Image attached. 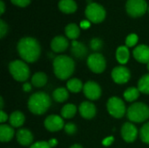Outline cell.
Wrapping results in <instances>:
<instances>
[{"instance_id": "1", "label": "cell", "mask_w": 149, "mask_h": 148, "mask_svg": "<svg viewBox=\"0 0 149 148\" xmlns=\"http://www.w3.org/2000/svg\"><path fill=\"white\" fill-rule=\"evenodd\" d=\"M19 56L27 63L37 61L41 53V47L37 39L31 37L21 38L17 45Z\"/></svg>"}, {"instance_id": "2", "label": "cell", "mask_w": 149, "mask_h": 148, "mask_svg": "<svg viewBox=\"0 0 149 148\" xmlns=\"http://www.w3.org/2000/svg\"><path fill=\"white\" fill-rule=\"evenodd\" d=\"M75 69L74 60L66 55H59L53 59V72L55 76L61 79L65 80L69 79Z\"/></svg>"}, {"instance_id": "3", "label": "cell", "mask_w": 149, "mask_h": 148, "mask_svg": "<svg viewBox=\"0 0 149 148\" xmlns=\"http://www.w3.org/2000/svg\"><path fill=\"white\" fill-rule=\"evenodd\" d=\"M52 104L48 94L43 92L33 93L28 100V109L35 115H42L50 108Z\"/></svg>"}, {"instance_id": "4", "label": "cell", "mask_w": 149, "mask_h": 148, "mask_svg": "<svg viewBox=\"0 0 149 148\" xmlns=\"http://www.w3.org/2000/svg\"><path fill=\"white\" fill-rule=\"evenodd\" d=\"M128 120L134 123H142L149 119V106L142 102L134 103L127 111Z\"/></svg>"}, {"instance_id": "5", "label": "cell", "mask_w": 149, "mask_h": 148, "mask_svg": "<svg viewBox=\"0 0 149 148\" xmlns=\"http://www.w3.org/2000/svg\"><path fill=\"white\" fill-rule=\"evenodd\" d=\"M9 71L13 79L18 82H24L30 77V68L22 60H14L9 64Z\"/></svg>"}, {"instance_id": "6", "label": "cell", "mask_w": 149, "mask_h": 148, "mask_svg": "<svg viewBox=\"0 0 149 148\" xmlns=\"http://www.w3.org/2000/svg\"><path fill=\"white\" fill-rule=\"evenodd\" d=\"M85 14L89 21L94 24H98L102 22L106 18L107 12L105 8L101 4L97 3H91L87 4Z\"/></svg>"}, {"instance_id": "7", "label": "cell", "mask_w": 149, "mask_h": 148, "mask_svg": "<svg viewBox=\"0 0 149 148\" xmlns=\"http://www.w3.org/2000/svg\"><path fill=\"white\" fill-rule=\"evenodd\" d=\"M107 108L110 115L113 118L120 119L126 114V105L124 101L118 97H111L107 103Z\"/></svg>"}, {"instance_id": "8", "label": "cell", "mask_w": 149, "mask_h": 148, "mask_svg": "<svg viewBox=\"0 0 149 148\" xmlns=\"http://www.w3.org/2000/svg\"><path fill=\"white\" fill-rule=\"evenodd\" d=\"M126 10L132 17H138L144 15L148 7L146 0H127Z\"/></svg>"}, {"instance_id": "9", "label": "cell", "mask_w": 149, "mask_h": 148, "mask_svg": "<svg viewBox=\"0 0 149 148\" xmlns=\"http://www.w3.org/2000/svg\"><path fill=\"white\" fill-rule=\"evenodd\" d=\"M87 65L89 69L94 73H102L107 67V61L105 57L99 52H94L88 56Z\"/></svg>"}, {"instance_id": "10", "label": "cell", "mask_w": 149, "mask_h": 148, "mask_svg": "<svg viewBox=\"0 0 149 148\" xmlns=\"http://www.w3.org/2000/svg\"><path fill=\"white\" fill-rule=\"evenodd\" d=\"M111 75L113 80L119 85L127 83L131 78V72L129 69L124 65H119L113 68Z\"/></svg>"}, {"instance_id": "11", "label": "cell", "mask_w": 149, "mask_h": 148, "mask_svg": "<svg viewBox=\"0 0 149 148\" xmlns=\"http://www.w3.org/2000/svg\"><path fill=\"white\" fill-rule=\"evenodd\" d=\"M85 96L90 100H97L101 96V88L100 85L94 81H87L83 87Z\"/></svg>"}, {"instance_id": "12", "label": "cell", "mask_w": 149, "mask_h": 148, "mask_svg": "<svg viewBox=\"0 0 149 148\" xmlns=\"http://www.w3.org/2000/svg\"><path fill=\"white\" fill-rule=\"evenodd\" d=\"M120 133L122 136V139L127 142V143H132L134 142L135 140L137 139L138 136V129L137 127L131 122H126L123 124Z\"/></svg>"}, {"instance_id": "13", "label": "cell", "mask_w": 149, "mask_h": 148, "mask_svg": "<svg viewBox=\"0 0 149 148\" xmlns=\"http://www.w3.org/2000/svg\"><path fill=\"white\" fill-rule=\"evenodd\" d=\"M45 127L50 132H58L65 127V123L63 119L58 115H49L46 117L44 122Z\"/></svg>"}, {"instance_id": "14", "label": "cell", "mask_w": 149, "mask_h": 148, "mask_svg": "<svg viewBox=\"0 0 149 148\" xmlns=\"http://www.w3.org/2000/svg\"><path fill=\"white\" fill-rule=\"evenodd\" d=\"M134 58L141 64L149 63V46L147 44H140L136 46L133 51Z\"/></svg>"}, {"instance_id": "15", "label": "cell", "mask_w": 149, "mask_h": 148, "mask_svg": "<svg viewBox=\"0 0 149 148\" xmlns=\"http://www.w3.org/2000/svg\"><path fill=\"white\" fill-rule=\"evenodd\" d=\"M79 111L80 115L86 120H91L96 115V106L90 101H84L79 105Z\"/></svg>"}, {"instance_id": "16", "label": "cell", "mask_w": 149, "mask_h": 148, "mask_svg": "<svg viewBox=\"0 0 149 148\" xmlns=\"http://www.w3.org/2000/svg\"><path fill=\"white\" fill-rule=\"evenodd\" d=\"M69 46V41L63 36H57L53 38L51 42V48L54 52H63Z\"/></svg>"}, {"instance_id": "17", "label": "cell", "mask_w": 149, "mask_h": 148, "mask_svg": "<svg viewBox=\"0 0 149 148\" xmlns=\"http://www.w3.org/2000/svg\"><path fill=\"white\" fill-rule=\"evenodd\" d=\"M16 137L17 142L24 147L30 146L33 141V135L31 132L29 131L28 129H24V128L19 129L16 133Z\"/></svg>"}, {"instance_id": "18", "label": "cell", "mask_w": 149, "mask_h": 148, "mask_svg": "<svg viewBox=\"0 0 149 148\" xmlns=\"http://www.w3.org/2000/svg\"><path fill=\"white\" fill-rule=\"evenodd\" d=\"M71 52L76 58L82 59L87 55L88 50H87V47L83 43L73 40L72 42Z\"/></svg>"}, {"instance_id": "19", "label": "cell", "mask_w": 149, "mask_h": 148, "mask_svg": "<svg viewBox=\"0 0 149 148\" xmlns=\"http://www.w3.org/2000/svg\"><path fill=\"white\" fill-rule=\"evenodd\" d=\"M25 117L22 112L15 111L9 117V122L13 128H18L22 126L24 123Z\"/></svg>"}, {"instance_id": "20", "label": "cell", "mask_w": 149, "mask_h": 148, "mask_svg": "<svg viewBox=\"0 0 149 148\" xmlns=\"http://www.w3.org/2000/svg\"><path fill=\"white\" fill-rule=\"evenodd\" d=\"M14 128L11 126L2 124L0 126V140L2 142H9L14 137Z\"/></svg>"}, {"instance_id": "21", "label": "cell", "mask_w": 149, "mask_h": 148, "mask_svg": "<svg viewBox=\"0 0 149 148\" xmlns=\"http://www.w3.org/2000/svg\"><path fill=\"white\" fill-rule=\"evenodd\" d=\"M59 10L66 14H71L76 11L78 6L74 0H60L58 2Z\"/></svg>"}, {"instance_id": "22", "label": "cell", "mask_w": 149, "mask_h": 148, "mask_svg": "<svg viewBox=\"0 0 149 148\" xmlns=\"http://www.w3.org/2000/svg\"><path fill=\"white\" fill-rule=\"evenodd\" d=\"M129 57H130V53H129V50H128L127 46L121 45L117 48L116 59L120 64H121V65L127 64L129 60Z\"/></svg>"}, {"instance_id": "23", "label": "cell", "mask_w": 149, "mask_h": 148, "mask_svg": "<svg viewBox=\"0 0 149 148\" xmlns=\"http://www.w3.org/2000/svg\"><path fill=\"white\" fill-rule=\"evenodd\" d=\"M65 35L67 36V38L73 41L79 38V36L80 34V30H79V27L76 24L72 23L65 26Z\"/></svg>"}, {"instance_id": "24", "label": "cell", "mask_w": 149, "mask_h": 148, "mask_svg": "<svg viewBox=\"0 0 149 148\" xmlns=\"http://www.w3.org/2000/svg\"><path fill=\"white\" fill-rule=\"evenodd\" d=\"M67 90L72 93H78L83 90L84 85L79 79H70L66 84Z\"/></svg>"}, {"instance_id": "25", "label": "cell", "mask_w": 149, "mask_h": 148, "mask_svg": "<svg viewBox=\"0 0 149 148\" xmlns=\"http://www.w3.org/2000/svg\"><path fill=\"white\" fill-rule=\"evenodd\" d=\"M47 76L45 72H36L32 78H31V84L35 86V87H43L44 85H46L47 83Z\"/></svg>"}, {"instance_id": "26", "label": "cell", "mask_w": 149, "mask_h": 148, "mask_svg": "<svg viewBox=\"0 0 149 148\" xmlns=\"http://www.w3.org/2000/svg\"><path fill=\"white\" fill-rule=\"evenodd\" d=\"M52 97L54 99L55 101L58 102V103H62V102H65L68 97H69V91L64 87H59V88H57L53 93H52Z\"/></svg>"}, {"instance_id": "27", "label": "cell", "mask_w": 149, "mask_h": 148, "mask_svg": "<svg viewBox=\"0 0 149 148\" xmlns=\"http://www.w3.org/2000/svg\"><path fill=\"white\" fill-rule=\"evenodd\" d=\"M77 113V107L74 104H66L61 109V115L65 119H72Z\"/></svg>"}, {"instance_id": "28", "label": "cell", "mask_w": 149, "mask_h": 148, "mask_svg": "<svg viewBox=\"0 0 149 148\" xmlns=\"http://www.w3.org/2000/svg\"><path fill=\"white\" fill-rule=\"evenodd\" d=\"M140 92H141L139 91L138 88H136V87H129L124 92L123 96H124V99L127 102H134L139 98Z\"/></svg>"}, {"instance_id": "29", "label": "cell", "mask_w": 149, "mask_h": 148, "mask_svg": "<svg viewBox=\"0 0 149 148\" xmlns=\"http://www.w3.org/2000/svg\"><path fill=\"white\" fill-rule=\"evenodd\" d=\"M139 91L144 94H149V73L143 75L138 81Z\"/></svg>"}, {"instance_id": "30", "label": "cell", "mask_w": 149, "mask_h": 148, "mask_svg": "<svg viewBox=\"0 0 149 148\" xmlns=\"http://www.w3.org/2000/svg\"><path fill=\"white\" fill-rule=\"evenodd\" d=\"M140 137L142 142L149 144V122L144 124L140 131Z\"/></svg>"}, {"instance_id": "31", "label": "cell", "mask_w": 149, "mask_h": 148, "mask_svg": "<svg viewBox=\"0 0 149 148\" xmlns=\"http://www.w3.org/2000/svg\"><path fill=\"white\" fill-rule=\"evenodd\" d=\"M91 49L94 51H99L103 47V41L99 38H94L90 41Z\"/></svg>"}, {"instance_id": "32", "label": "cell", "mask_w": 149, "mask_h": 148, "mask_svg": "<svg viewBox=\"0 0 149 148\" xmlns=\"http://www.w3.org/2000/svg\"><path fill=\"white\" fill-rule=\"evenodd\" d=\"M138 42V36L134 33H132L128 35L126 38V45L127 47H133Z\"/></svg>"}, {"instance_id": "33", "label": "cell", "mask_w": 149, "mask_h": 148, "mask_svg": "<svg viewBox=\"0 0 149 148\" xmlns=\"http://www.w3.org/2000/svg\"><path fill=\"white\" fill-rule=\"evenodd\" d=\"M65 132L69 134V135H72L74 134L76 132H77V126L74 124V123H72V122H69L67 124L65 125Z\"/></svg>"}, {"instance_id": "34", "label": "cell", "mask_w": 149, "mask_h": 148, "mask_svg": "<svg viewBox=\"0 0 149 148\" xmlns=\"http://www.w3.org/2000/svg\"><path fill=\"white\" fill-rule=\"evenodd\" d=\"M8 32V25L3 19H0V38H3Z\"/></svg>"}, {"instance_id": "35", "label": "cell", "mask_w": 149, "mask_h": 148, "mask_svg": "<svg viewBox=\"0 0 149 148\" xmlns=\"http://www.w3.org/2000/svg\"><path fill=\"white\" fill-rule=\"evenodd\" d=\"M30 148H52L47 141H38L32 144Z\"/></svg>"}, {"instance_id": "36", "label": "cell", "mask_w": 149, "mask_h": 148, "mask_svg": "<svg viewBox=\"0 0 149 148\" xmlns=\"http://www.w3.org/2000/svg\"><path fill=\"white\" fill-rule=\"evenodd\" d=\"M11 3L19 7H25L30 4L31 0H10Z\"/></svg>"}, {"instance_id": "37", "label": "cell", "mask_w": 149, "mask_h": 148, "mask_svg": "<svg viewBox=\"0 0 149 148\" xmlns=\"http://www.w3.org/2000/svg\"><path fill=\"white\" fill-rule=\"evenodd\" d=\"M114 141V138L113 136H109V137H107L103 140L102 141V145L105 146V147H109L111 146Z\"/></svg>"}, {"instance_id": "38", "label": "cell", "mask_w": 149, "mask_h": 148, "mask_svg": "<svg viewBox=\"0 0 149 148\" xmlns=\"http://www.w3.org/2000/svg\"><path fill=\"white\" fill-rule=\"evenodd\" d=\"M7 120H8V115H7V113H6L5 112H3V110H1V112H0V122L3 124V123H4L5 121H7Z\"/></svg>"}, {"instance_id": "39", "label": "cell", "mask_w": 149, "mask_h": 148, "mask_svg": "<svg viewBox=\"0 0 149 148\" xmlns=\"http://www.w3.org/2000/svg\"><path fill=\"white\" fill-rule=\"evenodd\" d=\"M23 90L25 92H29L31 91V85L30 83H24L23 85Z\"/></svg>"}, {"instance_id": "40", "label": "cell", "mask_w": 149, "mask_h": 148, "mask_svg": "<svg viewBox=\"0 0 149 148\" xmlns=\"http://www.w3.org/2000/svg\"><path fill=\"white\" fill-rule=\"evenodd\" d=\"M48 143H49L50 147L52 148L58 145V140H57L56 139H51V140L48 141Z\"/></svg>"}, {"instance_id": "41", "label": "cell", "mask_w": 149, "mask_h": 148, "mask_svg": "<svg viewBox=\"0 0 149 148\" xmlns=\"http://www.w3.org/2000/svg\"><path fill=\"white\" fill-rule=\"evenodd\" d=\"M80 25H81V27H82L83 29H87V28L90 27V22H89V21H86V20L82 21L81 24H80Z\"/></svg>"}, {"instance_id": "42", "label": "cell", "mask_w": 149, "mask_h": 148, "mask_svg": "<svg viewBox=\"0 0 149 148\" xmlns=\"http://www.w3.org/2000/svg\"><path fill=\"white\" fill-rule=\"evenodd\" d=\"M0 8H1V10H0V14L2 15V14H3V12H4V10H5V4H4V3H3V0L0 1Z\"/></svg>"}, {"instance_id": "43", "label": "cell", "mask_w": 149, "mask_h": 148, "mask_svg": "<svg viewBox=\"0 0 149 148\" xmlns=\"http://www.w3.org/2000/svg\"><path fill=\"white\" fill-rule=\"evenodd\" d=\"M3 99L1 97L0 98V107H1V110H3Z\"/></svg>"}, {"instance_id": "44", "label": "cell", "mask_w": 149, "mask_h": 148, "mask_svg": "<svg viewBox=\"0 0 149 148\" xmlns=\"http://www.w3.org/2000/svg\"><path fill=\"white\" fill-rule=\"evenodd\" d=\"M70 148H83V147H82V146H80V145H79V144H74V145H72V146Z\"/></svg>"}, {"instance_id": "45", "label": "cell", "mask_w": 149, "mask_h": 148, "mask_svg": "<svg viewBox=\"0 0 149 148\" xmlns=\"http://www.w3.org/2000/svg\"><path fill=\"white\" fill-rule=\"evenodd\" d=\"M147 67H148V70L149 71V63L148 64H147Z\"/></svg>"}, {"instance_id": "46", "label": "cell", "mask_w": 149, "mask_h": 148, "mask_svg": "<svg viewBox=\"0 0 149 148\" xmlns=\"http://www.w3.org/2000/svg\"><path fill=\"white\" fill-rule=\"evenodd\" d=\"M148 12H149V6H148Z\"/></svg>"}]
</instances>
